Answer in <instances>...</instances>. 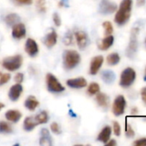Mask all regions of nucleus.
<instances>
[{
    "mask_svg": "<svg viewBox=\"0 0 146 146\" xmlns=\"http://www.w3.org/2000/svg\"><path fill=\"white\" fill-rule=\"evenodd\" d=\"M12 127L6 121H0V133H12Z\"/></svg>",
    "mask_w": 146,
    "mask_h": 146,
    "instance_id": "obj_28",
    "label": "nucleus"
},
{
    "mask_svg": "<svg viewBox=\"0 0 146 146\" xmlns=\"http://www.w3.org/2000/svg\"><path fill=\"white\" fill-rule=\"evenodd\" d=\"M75 37L77 39V45L80 49H84L88 46L89 43V39L88 37V34L84 31L78 30L75 33Z\"/></svg>",
    "mask_w": 146,
    "mask_h": 146,
    "instance_id": "obj_9",
    "label": "nucleus"
},
{
    "mask_svg": "<svg viewBox=\"0 0 146 146\" xmlns=\"http://www.w3.org/2000/svg\"><path fill=\"white\" fill-rule=\"evenodd\" d=\"M145 3V0H137V4L138 6H143Z\"/></svg>",
    "mask_w": 146,
    "mask_h": 146,
    "instance_id": "obj_43",
    "label": "nucleus"
},
{
    "mask_svg": "<svg viewBox=\"0 0 146 146\" xmlns=\"http://www.w3.org/2000/svg\"><path fill=\"white\" fill-rule=\"evenodd\" d=\"M25 50L28 56L32 57L35 56L39 52V47L36 41L33 38H28L25 44Z\"/></svg>",
    "mask_w": 146,
    "mask_h": 146,
    "instance_id": "obj_10",
    "label": "nucleus"
},
{
    "mask_svg": "<svg viewBox=\"0 0 146 146\" xmlns=\"http://www.w3.org/2000/svg\"><path fill=\"white\" fill-rule=\"evenodd\" d=\"M3 108H4V104H2V103H0V110H1Z\"/></svg>",
    "mask_w": 146,
    "mask_h": 146,
    "instance_id": "obj_45",
    "label": "nucleus"
},
{
    "mask_svg": "<svg viewBox=\"0 0 146 146\" xmlns=\"http://www.w3.org/2000/svg\"><path fill=\"white\" fill-rule=\"evenodd\" d=\"M138 112H139V110H138V109H137V108H133V109L132 110V115H137V114H138Z\"/></svg>",
    "mask_w": 146,
    "mask_h": 146,
    "instance_id": "obj_44",
    "label": "nucleus"
},
{
    "mask_svg": "<svg viewBox=\"0 0 146 146\" xmlns=\"http://www.w3.org/2000/svg\"><path fill=\"white\" fill-rule=\"evenodd\" d=\"M87 92H88V94L90 95V96H93V95L97 94L100 92V86H99V84H97L96 82L90 83V85L88 87Z\"/></svg>",
    "mask_w": 146,
    "mask_h": 146,
    "instance_id": "obj_27",
    "label": "nucleus"
},
{
    "mask_svg": "<svg viewBox=\"0 0 146 146\" xmlns=\"http://www.w3.org/2000/svg\"><path fill=\"white\" fill-rule=\"evenodd\" d=\"M145 44H146V39H145Z\"/></svg>",
    "mask_w": 146,
    "mask_h": 146,
    "instance_id": "obj_46",
    "label": "nucleus"
},
{
    "mask_svg": "<svg viewBox=\"0 0 146 146\" xmlns=\"http://www.w3.org/2000/svg\"><path fill=\"white\" fill-rule=\"evenodd\" d=\"M113 125H114V134L116 136H120V132H121V128H120V126L119 122L114 121Z\"/></svg>",
    "mask_w": 146,
    "mask_h": 146,
    "instance_id": "obj_35",
    "label": "nucleus"
},
{
    "mask_svg": "<svg viewBox=\"0 0 146 146\" xmlns=\"http://www.w3.org/2000/svg\"><path fill=\"white\" fill-rule=\"evenodd\" d=\"M12 36L14 38L21 39L26 36V27L25 25L22 22L15 24L12 29Z\"/></svg>",
    "mask_w": 146,
    "mask_h": 146,
    "instance_id": "obj_12",
    "label": "nucleus"
},
{
    "mask_svg": "<svg viewBox=\"0 0 146 146\" xmlns=\"http://www.w3.org/2000/svg\"><path fill=\"white\" fill-rule=\"evenodd\" d=\"M133 145L136 146H146V138L138 139L137 141L133 143Z\"/></svg>",
    "mask_w": 146,
    "mask_h": 146,
    "instance_id": "obj_37",
    "label": "nucleus"
},
{
    "mask_svg": "<svg viewBox=\"0 0 146 146\" xmlns=\"http://www.w3.org/2000/svg\"><path fill=\"white\" fill-rule=\"evenodd\" d=\"M36 2V7L40 13H45L46 12V0H35Z\"/></svg>",
    "mask_w": 146,
    "mask_h": 146,
    "instance_id": "obj_30",
    "label": "nucleus"
},
{
    "mask_svg": "<svg viewBox=\"0 0 146 146\" xmlns=\"http://www.w3.org/2000/svg\"><path fill=\"white\" fill-rule=\"evenodd\" d=\"M19 4H24V5H29L32 3L33 0H14Z\"/></svg>",
    "mask_w": 146,
    "mask_h": 146,
    "instance_id": "obj_39",
    "label": "nucleus"
},
{
    "mask_svg": "<svg viewBox=\"0 0 146 146\" xmlns=\"http://www.w3.org/2000/svg\"><path fill=\"white\" fill-rule=\"evenodd\" d=\"M132 6L133 0H122L120 5V9H118L114 17V21L118 25L122 26L129 21L132 11Z\"/></svg>",
    "mask_w": 146,
    "mask_h": 146,
    "instance_id": "obj_1",
    "label": "nucleus"
},
{
    "mask_svg": "<svg viewBox=\"0 0 146 146\" xmlns=\"http://www.w3.org/2000/svg\"><path fill=\"white\" fill-rule=\"evenodd\" d=\"M126 104V99H125L124 96H122V95L118 96L113 104L114 115L116 116H120V115H123L125 112Z\"/></svg>",
    "mask_w": 146,
    "mask_h": 146,
    "instance_id": "obj_7",
    "label": "nucleus"
},
{
    "mask_svg": "<svg viewBox=\"0 0 146 146\" xmlns=\"http://www.w3.org/2000/svg\"><path fill=\"white\" fill-rule=\"evenodd\" d=\"M22 64V56L21 55H15L13 56L6 57L3 60V67L9 71H15L19 69Z\"/></svg>",
    "mask_w": 146,
    "mask_h": 146,
    "instance_id": "obj_3",
    "label": "nucleus"
},
{
    "mask_svg": "<svg viewBox=\"0 0 146 146\" xmlns=\"http://www.w3.org/2000/svg\"><path fill=\"white\" fill-rule=\"evenodd\" d=\"M103 56H95L91 62H90V68H89V74L92 75H95L98 73V71L100 70L102 63H103Z\"/></svg>",
    "mask_w": 146,
    "mask_h": 146,
    "instance_id": "obj_11",
    "label": "nucleus"
},
{
    "mask_svg": "<svg viewBox=\"0 0 146 146\" xmlns=\"http://www.w3.org/2000/svg\"><path fill=\"white\" fill-rule=\"evenodd\" d=\"M47 90L53 93H59L65 91V87L58 80V79L52 74H47L46 76Z\"/></svg>",
    "mask_w": 146,
    "mask_h": 146,
    "instance_id": "obj_5",
    "label": "nucleus"
},
{
    "mask_svg": "<svg viewBox=\"0 0 146 146\" xmlns=\"http://www.w3.org/2000/svg\"><path fill=\"white\" fill-rule=\"evenodd\" d=\"M39 104H40L39 101H38V100L36 99V98L34 97V96H29V97L25 100V103H24L25 107H26L28 110H31V111H34V110L39 106Z\"/></svg>",
    "mask_w": 146,
    "mask_h": 146,
    "instance_id": "obj_23",
    "label": "nucleus"
},
{
    "mask_svg": "<svg viewBox=\"0 0 146 146\" xmlns=\"http://www.w3.org/2000/svg\"><path fill=\"white\" fill-rule=\"evenodd\" d=\"M104 29H105V34L108 36V35H111V33H113L114 31V28H113V25L110 21H105L103 22L102 24Z\"/></svg>",
    "mask_w": 146,
    "mask_h": 146,
    "instance_id": "obj_29",
    "label": "nucleus"
},
{
    "mask_svg": "<svg viewBox=\"0 0 146 146\" xmlns=\"http://www.w3.org/2000/svg\"><path fill=\"white\" fill-rule=\"evenodd\" d=\"M20 21H21L20 16L15 13H10V14L7 15L4 18L5 23L9 27H14L15 24L19 23Z\"/></svg>",
    "mask_w": 146,
    "mask_h": 146,
    "instance_id": "obj_20",
    "label": "nucleus"
},
{
    "mask_svg": "<svg viewBox=\"0 0 146 146\" xmlns=\"http://www.w3.org/2000/svg\"><path fill=\"white\" fill-rule=\"evenodd\" d=\"M57 38H58V36H57L56 32L53 29H52V31L46 35L44 38V44L47 48H52L56 44Z\"/></svg>",
    "mask_w": 146,
    "mask_h": 146,
    "instance_id": "obj_16",
    "label": "nucleus"
},
{
    "mask_svg": "<svg viewBox=\"0 0 146 146\" xmlns=\"http://www.w3.org/2000/svg\"><path fill=\"white\" fill-rule=\"evenodd\" d=\"M22 86L20 85V83H17L16 85H14L10 87L9 91V98L11 101L15 102L18 100V98H20L22 92Z\"/></svg>",
    "mask_w": 146,
    "mask_h": 146,
    "instance_id": "obj_13",
    "label": "nucleus"
},
{
    "mask_svg": "<svg viewBox=\"0 0 146 146\" xmlns=\"http://www.w3.org/2000/svg\"><path fill=\"white\" fill-rule=\"evenodd\" d=\"M141 96H142V98H143L144 102L146 104V87L142 89V91H141Z\"/></svg>",
    "mask_w": 146,
    "mask_h": 146,
    "instance_id": "obj_42",
    "label": "nucleus"
},
{
    "mask_svg": "<svg viewBox=\"0 0 146 146\" xmlns=\"http://www.w3.org/2000/svg\"><path fill=\"white\" fill-rule=\"evenodd\" d=\"M96 102L99 106L102 108H107L108 106V97L105 93H97L96 96Z\"/></svg>",
    "mask_w": 146,
    "mask_h": 146,
    "instance_id": "obj_24",
    "label": "nucleus"
},
{
    "mask_svg": "<svg viewBox=\"0 0 146 146\" xmlns=\"http://www.w3.org/2000/svg\"><path fill=\"white\" fill-rule=\"evenodd\" d=\"M81 62L79 53L73 50H66L63 54V66L65 70H71L76 68Z\"/></svg>",
    "mask_w": 146,
    "mask_h": 146,
    "instance_id": "obj_2",
    "label": "nucleus"
},
{
    "mask_svg": "<svg viewBox=\"0 0 146 146\" xmlns=\"http://www.w3.org/2000/svg\"><path fill=\"white\" fill-rule=\"evenodd\" d=\"M117 10L116 3L109 0H102L99 4V12L102 15H109Z\"/></svg>",
    "mask_w": 146,
    "mask_h": 146,
    "instance_id": "obj_8",
    "label": "nucleus"
},
{
    "mask_svg": "<svg viewBox=\"0 0 146 146\" xmlns=\"http://www.w3.org/2000/svg\"><path fill=\"white\" fill-rule=\"evenodd\" d=\"M34 119L36 121V122L39 124H45L48 121V115L46 113V111H41L40 113H39L37 115L34 116Z\"/></svg>",
    "mask_w": 146,
    "mask_h": 146,
    "instance_id": "obj_25",
    "label": "nucleus"
},
{
    "mask_svg": "<svg viewBox=\"0 0 146 146\" xmlns=\"http://www.w3.org/2000/svg\"><path fill=\"white\" fill-rule=\"evenodd\" d=\"M111 133H112V129L110 127L107 126L105 127L102 131L101 133H99L98 137H97V140L102 142V143H104L106 144L109 139H110V136H111Z\"/></svg>",
    "mask_w": 146,
    "mask_h": 146,
    "instance_id": "obj_17",
    "label": "nucleus"
},
{
    "mask_svg": "<svg viewBox=\"0 0 146 146\" xmlns=\"http://www.w3.org/2000/svg\"><path fill=\"white\" fill-rule=\"evenodd\" d=\"M23 78H24L23 74L22 73H18L15 76V80L16 83H22L23 81Z\"/></svg>",
    "mask_w": 146,
    "mask_h": 146,
    "instance_id": "obj_38",
    "label": "nucleus"
},
{
    "mask_svg": "<svg viewBox=\"0 0 146 146\" xmlns=\"http://www.w3.org/2000/svg\"><path fill=\"white\" fill-rule=\"evenodd\" d=\"M135 79H136V72L134 71V69H133L132 68H127L122 72L120 75V85L122 87L127 88L133 84Z\"/></svg>",
    "mask_w": 146,
    "mask_h": 146,
    "instance_id": "obj_4",
    "label": "nucleus"
},
{
    "mask_svg": "<svg viewBox=\"0 0 146 146\" xmlns=\"http://www.w3.org/2000/svg\"><path fill=\"white\" fill-rule=\"evenodd\" d=\"M22 117V114L19 110H8L6 113H5V118L11 121V122H17L20 121Z\"/></svg>",
    "mask_w": 146,
    "mask_h": 146,
    "instance_id": "obj_18",
    "label": "nucleus"
},
{
    "mask_svg": "<svg viewBox=\"0 0 146 146\" xmlns=\"http://www.w3.org/2000/svg\"><path fill=\"white\" fill-rule=\"evenodd\" d=\"M138 34H139V28H133L132 31L130 44L126 50V55L130 58L134 57L138 50Z\"/></svg>",
    "mask_w": 146,
    "mask_h": 146,
    "instance_id": "obj_6",
    "label": "nucleus"
},
{
    "mask_svg": "<svg viewBox=\"0 0 146 146\" xmlns=\"http://www.w3.org/2000/svg\"><path fill=\"white\" fill-rule=\"evenodd\" d=\"M102 80L106 84H112L115 80V74L112 70H104L101 74Z\"/></svg>",
    "mask_w": 146,
    "mask_h": 146,
    "instance_id": "obj_22",
    "label": "nucleus"
},
{
    "mask_svg": "<svg viewBox=\"0 0 146 146\" xmlns=\"http://www.w3.org/2000/svg\"><path fill=\"white\" fill-rule=\"evenodd\" d=\"M114 41V36H112V35H108L105 38H103V39L101 41V43L99 44L98 47H99V49L102 50H106L109 49V48L113 45Z\"/></svg>",
    "mask_w": 146,
    "mask_h": 146,
    "instance_id": "obj_19",
    "label": "nucleus"
},
{
    "mask_svg": "<svg viewBox=\"0 0 146 146\" xmlns=\"http://www.w3.org/2000/svg\"><path fill=\"white\" fill-rule=\"evenodd\" d=\"M52 20H53L54 24L57 27H59L61 25V18H60V16H59V15L58 13H53V15H52Z\"/></svg>",
    "mask_w": 146,
    "mask_h": 146,
    "instance_id": "obj_36",
    "label": "nucleus"
},
{
    "mask_svg": "<svg viewBox=\"0 0 146 146\" xmlns=\"http://www.w3.org/2000/svg\"><path fill=\"white\" fill-rule=\"evenodd\" d=\"M66 84L68 86H70L71 88L80 89V88H83L87 86V80L83 77H79V78H76V79L68 80L66 81Z\"/></svg>",
    "mask_w": 146,
    "mask_h": 146,
    "instance_id": "obj_14",
    "label": "nucleus"
},
{
    "mask_svg": "<svg viewBox=\"0 0 146 146\" xmlns=\"http://www.w3.org/2000/svg\"><path fill=\"white\" fill-rule=\"evenodd\" d=\"M64 42L66 45L72 44L73 43V34L71 32H67L65 38H64Z\"/></svg>",
    "mask_w": 146,
    "mask_h": 146,
    "instance_id": "obj_31",
    "label": "nucleus"
},
{
    "mask_svg": "<svg viewBox=\"0 0 146 146\" xmlns=\"http://www.w3.org/2000/svg\"><path fill=\"white\" fill-rule=\"evenodd\" d=\"M51 130L55 134H60L61 133V128L57 122H52L51 124Z\"/></svg>",
    "mask_w": 146,
    "mask_h": 146,
    "instance_id": "obj_33",
    "label": "nucleus"
},
{
    "mask_svg": "<svg viewBox=\"0 0 146 146\" xmlns=\"http://www.w3.org/2000/svg\"><path fill=\"white\" fill-rule=\"evenodd\" d=\"M36 126H38V123L36 122L34 116V117L33 116H28L25 118L24 122H23V128L25 131H27V132L32 131Z\"/></svg>",
    "mask_w": 146,
    "mask_h": 146,
    "instance_id": "obj_21",
    "label": "nucleus"
},
{
    "mask_svg": "<svg viewBox=\"0 0 146 146\" xmlns=\"http://www.w3.org/2000/svg\"><path fill=\"white\" fill-rule=\"evenodd\" d=\"M120 60V57L118 53H111L107 57V62H108V64H109L111 66L118 64Z\"/></svg>",
    "mask_w": 146,
    "mask_h": 146,
    "instance_id": "obj_26",
    "label": "nucleus"
},
{
    "mask_svg": "<svg viewBox=\"0 0 146 146\" xmlns=\"http://www.w3.org/2000/svg\"><path fill=\"white\" fill-rule=\"evenodd\" d=\"M59 6L60 7H68V0H61L59 2Z\"/></svg>",
    "mask_w": 146,
    "mask_h": 146,
    "instance_id": "obj_41",
    "label": "nucleus"
},
{
    "mask_svg": "<svg viewBox=\"0 0 146 146\" xmlns=\"http://www.w3.org/2000/svg\"><path fill=\"white\" fill-rule=\"evenodd\" d=\"M10 80V74H0V86H3L6 84Z\"/></svg>",
    "mask_w": 146,
    "mask_h": 146,
    "instance_id": "obj_32",
    "label": "nucleus"
},
{
    "mask_svg": "<svg viewBox=\"0 0 146 146\" xmlns=\"http://www.w3.org/2000/svg\"><path fill=\"white\" fill-rule=\"evenodd\" d=\"M107 146H115V145H117V142L114 140V139H109L106 144H105Z\"/></svg>",
    "mask_w": 146,
    "mask_h": 146,
    "instance_id": "obj_40",
    "label": "nucleus"
},
{
    "mask_svg": "<svg viewBox=\"0 0 146 146\" xmlns=\"http://www.w3.org/2000/svg\"><path fill=\"white\" fill-rule=\"evenodd\" d=\"M40 145L45 146L52 145V139L49 133V131L46 128H43L40 131Z\"/></svg>",
    "mask_w": 146,
    "mask_h": 146,
    "instance_id": "obj_15",
    "label": "nucleus"
},
{
    "mask_svg": "<svg viewBox=\"0 0 146 146\" xmlns=\"http://www.w3.org/2000/svg\"><path fill=\"white\" fill-rule=\"evenodd\" d=\"M126 135L128 138H133L135 135V132L133 131V129L132 128V127L129 124H127V123L126 125Z\"/></svg>",
    "mask_w": 146,
    "mask_h": 146,
    "instance_id": "obj_34",
    "label": "nucleus"
}]
</instances>
